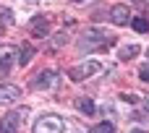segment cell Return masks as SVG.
Instances as JSON below:
<instances>
[{"label": "cell", "mask_w": 149, "mask_h": 133, "mask_svg": "<svg viewBox=\"0 0 149 133\" xmlns=\"http://www.w3.org/2000/svg\"><path fill=\"white\" fill-rule=\"evenodd\" d=\"M89 133H115V125L105 120V123H100V125H94V128H92Z\"/></svg>", "instance_id": "obj_12"}, {"label": "cell", "mask_w": 149, "mask_h": 133, "mask_svg": "<svg viewBox=\"0 0 149 133\" xmlns=\"http://www.w3.org/2000/svg\"><path fill=\"white\" fill-rule=\"evenodd\" d=\"M131 26L139 31V34H144V31H149V21L144 18V16H136V18H131Z\"/></svg>", "instance_id": "obj_10"}, {"label": "cell", "mask_w": 149, "mask_h": 133, "mask_svg": "<svg viewBox=\"0 0 149 133\" xmlns=\"http://www.w3.org/2000/svg\"><path fill=\"white\" fill-rule=\"evenodd\" d=\"M18 99H21V89L18 86H13V84L0 86V105H13Z\"/></svg>", "instance_id": "obj_6"}, {"label": "cell", "mask_w": 149, "mask_h": 133, "mask_svg": "<svg viewBox=\"0 0 149 133\" xmlns=\"http://www.w3.org/2000/svg\"><path fill=\"white\" fill-rule=\"evenodd\" d=\"M134 55H139V47H136V44H128V47L120 50V60H131Z\"/></svg>", "instance_id": "obj_11"}, {"label": "cell", "mask_w": 149, "mask_h": 133, "mask_svg": "<svg viewBox=\"0 0 149 133\" xmlns=\"http://www.w3.org/2000/svg\"><path fill=\"white\" fill-rule=\"evenodd\" d=\"M84 37H86V39L79 42L81 50H92V47H102V44H110V42H113V37H105V34H100V31H86Z\"/></svg>", "instance_id": "obj_4"}, {"label": "cell", "mask_w": 149, "mask_h": 133, "mask_svg": "<svg viewBox=\"0 0 149 133\" xmlns=\"http://www.w3.org/2000/svg\"><path fill=\"white\" fill-rule=\"evenodd\" d=\"M100 68H102V65L94 63V60H89V63H79V65H73V68L68 71V78H71V81H84V78L100 73Z\"/></svg>", "instance_id": "obj_2"}, {"label": "cell", "mask_w": 149, "mask_h": 133, "mask_svg": "<svg viewBox=\"0 0 149 133\" xmlns=\"http://www.w3.org/2000/svg\"><path fill=\"white\" fill-rule=\"evenodd\" d=\"M144 107H147V110H149V97H144Z\"/></svg>", "instance_id": "obj_16"}, {"label": "cell", "mask_w": 149, "mask_h": 133, "mask_svg": "<svg viewBox=\"0 0 149 133\" xmlns=\"http://www.w3.org/2000/svg\"><path fill=\"white\" fill-rule=\"evenodd\" d=\"M29 29H31V34H34V37H47V34H50V24H47V18H45V16L31 18Z\"/></svg>", "instance_id": "obj_8"}, {"label": "cell", "mask_w": 149, "mask_h": 133, "mask_svg": "<svg viewBox=\"0 0 149 133\" xmlns=\"http://www.w3.org/2000/svg\"><path fill=\"white\" fill-rule=\"evenodd\" d=\"M26 115H29L26 107H24V110H16V112H10V115H5V118L0 120V133H18V123H21Z\"/></svg>", "instance_id": "obj_3"}, {"label": "cell", "mask_w": 149, "mask_h": 133, "mask_svg": "<svg viewBox=\"0 0 149 133\" xmlns=\"http://www.w3.org/2000/svg\"><path fill=\"white\" fill-rule=\"evenodd\" d=\"M65 125L58 115H42L34 125H31V133H63Z\"/></svg>", "instance_id": "obj_1"}, {"label": "cell", "mask_w": 149, "mask_h": 133, "mask_svg": "<svg viewBox=\"0 0 149 133\" xmlns=\"http://www.w3.org/2000/svg\"><path fill=\"white\" fill-rule=\"evenodd\" d=\"M55 84V71H42V73H37L34 78H31V89H50Z\"/></svg>", "instance_id": "obj_5"}, {"label": "cell", "mask_w": 149, "mask_h": 133, "mask_svg": "<svg viewBox=\"0 0 149 133\" xmlns=\"http://www.w3.org/2000/svg\"><path fill=\"white\" fill-rule=\"evenodd\" d=\"M139 78L149 84V63H147V65H141V71H139Z\"/></svg>", "instance_id": "obj_14"}, {"label": "cell", "mask_w": 149, "mask_h": 133, "mask_svg": "<svg viewBox=\"0 0 149 133\" xmlns=\"http://www.w3.org/2000/svg\"><path fill=\"white\" fill-rule=\"evenodd\" d=\"M110 18H113L115 26H126L128 18H131V13H128L126 5H113V8H110Z\"/></svg>", "instance_id": "obj_7"}, {"label": "cell", "mask_w": 149, "mask_h": 133, "mask_svg": "<svg viewBox=\"0 0 149 133\" xmlns=\"http://www.w3.org/2000/svg\"><path fill=\"white\" fill-rule=\"evenodd\" d=\"M10 71V60L8 57H0V73H8Z\"/></svg>", "instance_id": "obj_15"}, {"label": "cell", "mask_w": 149, "mask_h": 133, "mask_svg": "<svg viewBox=\"0 0 149 133\" xmlns=\"http://www.w3.org/2000/svg\"><path fill=\"white\" fill-rule=\"evenodd\" d=\"M29 60H31V47H29V44H24V47H21V57H18V63H21V65H26Z\"/></svg>", "instance_id": "obj_13"}, {"label": "cell", "mask_w": 149, "mask_h": 133, "mask_svg": "<svg viewBox=\"0 0 149 133\" xmlns=\"http://www.w3.org/2000/svg\"><path fill=\"white\" fill-rule=\"evenodd\" d=\"M76 107H79L84 115H92V112H94V102H92L89 97H81V99H76Z\"/></svg>", "instance_id": "obj_9"}, {"label": "cell", "mask_w": 149, "mask_h": 133, "mask_svg": "<svg viewBox=\"0 0 149 133\" xmlns=\"http://www.w3.org/2000/svg\"><path fill=\"white\" fill-rule=\"evenodd\" d=\"M131 133H144V131H131Z\"/></svg>", "instance_id": "obj_17"}]
</instances>
